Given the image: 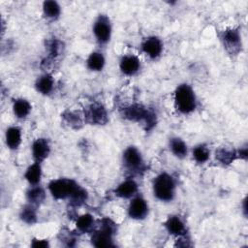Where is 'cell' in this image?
Here are the masks:
<instances>
[{
	"label": "cell",
	"mask_w": 248,
	"mask_h": 248,
	"mask_svg": "<svg viewBox=\"0 0 248 248\" xmlns=\"http://www.w3.org/2000/svg\"><path fill=\"white\" fill-rule=\"evenodd\" d=\"M148 214V203L141 196L133 197L128 206V215L134 220H142Z\"/></svg>",
	"instance_id": "obj_10"
},
{
	"label": "cell",
	"mask_w": 248,
	"mask_h": 248,
	"mask_svg": "<svg viewBox=\"0 0 248 248\" xmlns=\"http://www.w3.org/2000/svg\"><path fill=\"white\" fill-rule=\"evenodd\" d=\"M31 246L35 247V248H46L48 247V241L45 240V239H33L31 242Z\"/></svg>",
	"instance_id": "obj_30"
},
{
	"label": "cell",
	"mask_w": 248,
	"mask_h": 248,
	"mask_svg": "<svg viewBox=\"0 0 248 248\" xmlns=\"http://www.w3.org/2000/svg\"><path fill=\"white\" fill-rule=\"evenodd\" d=\"M119 69L126 76H134L140 69V61L134 54L124 55L119 61Z\"/></svg>",
	"instance_id": "obj_13"
},
{
	"label": "cell",
	"mask_w": 248,
	"mask_h": 248,
	"mask_svg": "<svg viewBox=\"0 0 248 248\" xmlns=\"http://www.w3.org/2000/svg\"><path fill=\"white\" fill-rule=\"evenodd\" d=\"M243 211H244V214L246 216V212H247V207H246V198L243 200Z\"/></svg>",
	"instance_id": "obj_32"
},
{
	"label": "cell",
	"mask_w": 248,
	"mask_h": 248,
	"mask_svg": "<svg viewBox=\"0 0 248 248\" xmlns=\"http://www.w3.org/2000/svg\"><path fill=\"white\" fill-rule=\"evenodd\" d=\"M95 225V220L91 214L85 213L83 215H80L76 222L77 229L80 232H89L93 230Z\"/></svg>",
	"instance_id": "obj_26"
},
{
	"label": "cell",
	"mask_w": 248,
	"mask_h": 248,
	"mask_svg": "<svg viewBox=\"0 0 248 248\" xmlns=\"http://www.w3.org/2000/svg\"><path fill=\"white\" fill-rule=\"evenodd\" d=\"M43 14L48 19H57L61 14V7L56 1L46 0L43 3Z\"/></svg>",
	"instance_id": "obj_24"
},
{
	"label": "cell",
	"mask_w": 248,
	"mask_h": 248,
	"mask_svg": "<svg viewBox=\"0 0 248 248\" xmlns=\"http://www.w3.org/2000/svg\"><path fill=\"white\" fill-rule=\"evenodd\" d=\"M216 159L223 165H230L235 159H237V151L227 149V148H219L215 153Z\"/></svg>",
	"instance_id": "obj_27"
},
{
	"label": "cell",
	"mask_w": 248,
	"mask_h": 248,
	"mask_svg": "<svg viewBox=\"0 0 248 248\" xmlns=\"http://www.w3.org/2000/svg\"><path fill=\"white\" fill-rule=\"evenodd\" d=\"M193 158L200 164L205 163L209 159L210 151L204 144H199L193 149Z\"/></svg>",
	"instance_id": "obj_28"
},
{
	"label": "cell",
	"mask_w": 248,
	"mask_h": 248,
	"mask_svg": "<svg viewBox=\"0 0 248 248\" xmlns=\"http://www.w3.org/2000/svg\"><path fill=\"white\" fill-rule=\"evenodd\" d=\"M80 187L74 179L57 178L49 182L48 191L55 200L69 199L70 201Z\"/></svg>",
	"instance_id": "obj_5"
},
{
	"label": "cell",
	"mask_w": 248,
	"mask_h": 248,
	"mask_svg": "<svg viewBox=\"0 0 248 248\" xmlns=\"http://www.w3.org/2000/svg\"><path fill=\"white\" fill-rule=\"evenodd\" d=\"M116 233V224L109 218H103L99 229L93 231L91 234V243L95 247H111L113 236Z\"/></svg>",
	"instance_id": "obj_4"
},
{
	"label": "cell",
	"mask_w": 248,
	"mask_h": 248,
	"mask_svg": "<svg viewBox=\"0 0 248 248\" xmlns=\"http://www.w3.org/2000/svg\"><path fill=\"white\" fill-rule=\"evenodd\" d=\"M247 147H243V148H240L238 151H237V157L240 158V159H246L247 158Z\"/></svg>",
	"instance_id": "obj_31"
},
{
	"label": "cell",
	"mask_w": 248,
	"mask_h": 248,
	"mask_svg": "<svg viewBox=\"0 0 248 248\" xmlns=\"http://www.w3.org/2000/svg\"><path fill=\"white\" fill-rule=\"evenodd\" d=\"M124 168L133 173H140L144 170V163L140 150L135 146L127 147L122 155Z\"/></svg>",
	"instance_id": "obj_6"
},
{
	"label": "cell",
	"mask_w": 248,
	"mask_h": 248,
	"mask_svg": "<svg viewBox=\"0 0 248 248\" xmlns=\"http://www.w3.org/2000/svg\"><path fill=\"white\" fill-rule=\"evenodd\" d=\"M85 122L91 125H105L108 120V112L106 108L100 103L90 104L83 112Z\"/></svg>",
	"instance_id": "obj_8"
},
{
	"label": "cell",
	"mask_w": 248,
	"mask_h": 248,
	"mask_svg": "<svg viewBox=\"0 0 248 248\" xmlns=\"http://www.w3.org/2000/svg\"><path fill=\"white\" fill-rule=\"evenodd\" d=\"M46 48H47L49 57L54 58L60 54L61 49H62V44L57 39H51L47 42Z\"/></svg>",
	"instance_id": "obj_29"
},
{
	"label": "cell",
	"mask_w": 248,
	"mask_h": 248,
	"mask_svg": "<svg viewBox=\"0 0 248 248\" xmlns=\"http://www.w3.org/2000/svg\"><path fill=\"white\" fill-rule=\"evenodd\" d=\"M111 23L108 16L99 15L93 24V34L100 44H107L111 37Z\"/></svg>",
	"instance_id": "obj_9"
},
{
	"label": "cell",
	"mask_w": 248,
	"mask_h": 248,
	"mask_svg": "<svg viewBox=\"0 0 248 248\" xmlns=\"http://www.w3.org/2000/svg\"><path fill=\"white\" fill-rule=\"evenodd\" d=\"M173 99L175 108L182 114H189L197 108L196 94L187 83H181L176 87Z\"/></svg>",
	"instance_id": "obj_2"
},
{
	"label": "cell",
	"mask_w": 248,
	"mask_h": 248,
	"mask_svg": "<svg viewBox=\"0 0 248 248\" xmlns=\"http://www.w3.org/2000/svg\"><path fill=\"white\" fill-rule=\"evenodd\" d=\"M141 50L151 59L159 57L163 51V43L156 36H149L141 43Z\"/></svg>",
	"instance_id": "obj_11"
},
{
	"label": "cell",
	"mask_w": 248,
	"mask_h": 248,
	"mask_svg": "<svg viewBox=\"0 0 248 248\" xmlns=\"http://www.w3.org/2000/svg\"><path fill=\"white\" fill-rule=\"evenodd\" d=\"M220 40L225 47V49L232 55L239 53L242 47L241 35L238 29L227 28L219 34Z\"/></svg>",
	"instance_id": "obj_7"
},
{
	"label": "cell",
	"mask_w": 248,
	"mask_h": 248,
	"mask_svg": "<svg viewBox=\"0 0 248 248\" xmlns=\"http://www.w3.org/2000/svg\"><path fill=\"white\" fill-rule=\"evenodd\" d=\"M153 194L161 202H171L175 196L176 183L168 172L159 173L153 180Z\"/></svg>",
	"instance_id": "obj_3"
},
{
	"label": "cell",
	"mask_w": 248,
	"mask_h": 248,
	"mask_svg": "<svg viewBox=\"0 0 248 248\" xmlns=\"http://www.w3.org/2000/svg\"><path fill=\"white\" fill-rule=\"evenodd\" d=\"M137 192H138V184L132 178L124 180L123 182L118 184V186L114 190L115 196L121 199H131L136 196Z\"/></svg>",
	"instance_id": "obj_14"
},
{
	"label": "cell",
	"mask_w": 248,
	"mask_h": 248,
	"mask_svg": "<svg viewBox=\"0 0 248 248\" xmlns=\"http://www.w3.org/2000/svg\"><path fill=\"white\" fill-rule=\"evenodd\" d=\"M19 217L22 222L28 225L35 224L37 222V206L31 203L25 204L19 212Z\"/></svg>",
	"instance_id": "obj_25"
},
{
	"label": "cell",
	"mask_w": 248,
	"mask_h": 248,
	"mask_svg": "<svg viewBox=\"0 0 248 248\" xmlns=\"http://www.w3.org/2000/svg\"><path fill=\"white\" fill-rule=\"evenodd\" d=\"M122 116L129 121L143 123L146 131L156 125V113L140 104H132L125 107L122 109Z\"/></svg>",
	"instance_id": "obj_1"
},
{
	"label": "cell",
	"mask_w": 248,
	"mask_h": 248,
	"mask_svg": "<svg viewBox=\"0 0 248 248\" xmlns=\"http://www.w3.org/2000/svg\"><path fill=\"white\" fill-rule=\"evenodd\" d=\"M31 108H32L31 104L29 103V101H27L24 98H17L13 102L14 114L19 119H23L27 117L31 111Z\"/></svg>",
	"instance_id": "obj_19"
},
{
	"label": "cell",
	"mask_w": 248,
	"mask_h": 248,
	"mask_svg": "<svg viewBox=\"0 0 248 248\" xmlns=\"http://www.w3.org/2000/svg\"><path fill=\"white\" fill-rule=\"evenodd\" d=\"M32 156L35 162L42 163L50 153V145L46 139H36L32 143Z\"/></svg>",
	"instance_id": "obj_12"
},
{
	"label": "cell",
	"mask_w": 248,
	"mask_h": 248,
	"mask_svg": "<svg viewBox=\"0 0 248 248\" xmlns=\"http://www.w3.org/2000/svg\"><path fill=\"white\" fill-rule=\"evenodd\" d=\"M36 90L42 95H48L54 88V79L50 74H43L38 77L35 82Z\"/></svg>",
	"instance_id": "obj_17"
},
{
	"label": "cell",
	"mask_w": 248,
	"mask_h": 248,
	"mask_svg": "<svg viewBox=\"0 0 248 248\" xmlns=\"http://www.w3.org/2000/svg\"><path fill=\"white\" fill-rule=\"evenodd\" d=\"M105 63H106L105 57H104L103 53L99 52V51L91 52L86 60L87 68L93 72L102 71L105 66Z\"/></svg>",
	"instance_id": "obj_21"
},
{
	"label": "cell",
	"mask_w": 248,
	"mask_h": 248,
	"mask_svg": "<svg viewBox=\"0 0 248 248\" xmlns=\"http://www.w3.org/2000/svg\"><path fill=\"white\" fill-rule=\"evenodd\" d=\"M24 178L27 180V182L32 185H38L42 178V167L41 163L34 162L31 164L24 173Z\"/></svg>",
	"instance_id": "obj_20"
},
{
	"label": "cell",
	"mask_w": 248,
	"mask_h": 248,
	"mask_svg": "<svg viewBox=\"0 0 248 248\" xmlns=\"http://www.w3.org/2000/svg\"><path fill=\"white\" fill-rule=\"evenodd\" d=\"M6 145L11 150H16L21 143V130L17 126L9 127L5 133Z\"/></svg>",
	"instance_id": "obj_16"
},
{
	"label": "cell",
	"mask_w": 248,
	"mask_h": 248,
	"mask_svg": "<svg viewBox=\"0 0 248 248\" xmlns=\"http://www.w3.org/2000/svg\"><path fill=\"white\" fill-rule=\"evenodd\" d=\"M165 227L169 233L175 235V236L185 235V233H186L185 224L181 220V218L177 215L169 216L165 222Z\"/></svg>",
	"instance_id": "obj_15"
},
{
	"label": "cell",
	"mask_w": 248,
	"mask_h": 248,
	"mask_svg": "<svg viewBox=\"0 0 248 248\" xmlns=\"http://www.w3.org/2000/svg\"><path fill=\"white\" fill-rule=\"evenodd\" d=\"M64 121L74 129H79L82 126L84 116L76 110H65L62 114Z\"/></svg>",
	"instance_id": "obj_22"
},
{
	"label": "cell",
	"mask_w": 248,
	"mask_h": 248,
	"mask_svg": "<svg viewBox=\"0 0 248 248\" xmlns=\"http://www.w3.org/2000/svg\"><path fill=\"white\" fill-rule=\"evenodd\" d=\"M170 149L177 158H184L188 153L186 142L178 137H173L170 140Z\"/></svg>",
	"instance_id": "obj_23"
},
{
	"label": "cell",
	"mask_w": 248,
	"mask_h": 248,
	"mask_svg": "<svg viewBox=\"0 0 248 248\" xmlns=\"http://www.w3.org/2000/svg\"><path fill=\"white\" fill-rule=\"evenodd\" d=\"M46 191L42 186L32 185L26 192V200L28 203H31L35 206L40 205L46 199Z\"/></svg>",
	"instance_id": "obj_18"
}]
</instances>
